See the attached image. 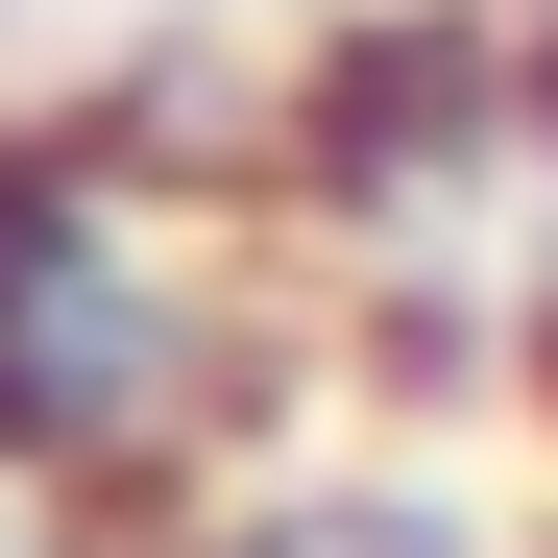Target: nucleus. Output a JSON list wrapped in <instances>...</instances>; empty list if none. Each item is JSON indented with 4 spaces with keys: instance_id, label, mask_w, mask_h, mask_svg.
<instances>
[{
    "instance_id": "f257e3e1",
    "label": "nucleus",
    "mask_w": 558,
    "mask_h": 558,
    "mask_svg": "<svg viewBox=\"0 0 558 558\" xmlns=\"http://www.w3.org/2000/svg\"><path fill=\"white\" fill-rule=\"evenodd\" d=\"M267 413V267L146 122H0V461L73 510H195Z\"/></svg>"
},
{
    "instance_id": "f03ea898",
    "label": "nucleus",
    "mask_w": 558,
    "mask_h": 558,
    "mask_svg": "<svg viewBox=\"0 0 558 558\" xmlns=\"http://www.w3.org/2000/svg\"><path fill=\"white\" fill-rule=\"evenodd\" d=\"M146 558H510V534L437 510V486H389V461H316V486H195Z\"/></svg>"
},
{
    "instance_id": "7ed1b4c3",
    "label": "nucleus",
    "mask_w": 558,
    "mask_h": 558,
    "mask_svg": "<svg viewBox=\"0 0 558 558\" xmlns=\"http://www.w3.org/2000/svg\"><path fill=\"white\" fill-rule=\"evenodd\" d=\"M0 558H146V534H98L73 486H25V461H0Z\"/></svg>"
}]
</instances>
